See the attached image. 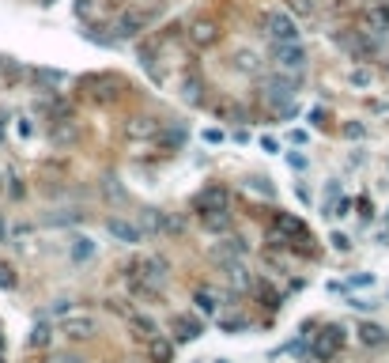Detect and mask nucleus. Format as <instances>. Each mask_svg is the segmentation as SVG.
Masks as SVG:
<instances>
[{
  "mask_svg": "<svg viewBox=\"0 0 389 363\" xmlns=\"http://www.w3.org/2000/svg\"><path fill=\"white\" fill-rule=\"evenodd\" d=\"M61 333H68V337H76V341H79V337H91L95 333V322L87 318V314H76V318H64L61 322Z\"/></svg>",
  "mask_w": 389,
  "mask_h": 363,
  "instance_id": "9d476101",
  "label": "nucleus"
},
{
  "mask_svg": "<svg viewBox=\"0 0 389 363\" xmlns=\"http://www.w3.org/2000/svg\"><path fill=\"white\" fill-rule=\"evenodd\" d=\"M197 306H200L205 314H216V295H212V292H197Z\"/></svg>",
  "mask_w": 389,
  "mask_h": 363,
  "instance_id": "6ab92c4d",
  "label": "nucleus"
},
{
  "mask_svg": "<svg viewBox=\"0 0 389 363\" xmlns=\"http://www.w3.org/2000/svg\"><path fill=\"white\" fill-rule=\"evenodd\" d=\"M363 27H367L370 35H386L389 30V8L386 4H370L367 12H363Z\"/></svg>",
  "mask_w": 389,
  "mask_h": 363,
  "instance_id": "6e6552de",
  "label": "nucleus"
},
{
  "mask_svg": "<svg viewBox=\"0 0 389 363\" xmlns=\"http://www.w3.org/2000/svg\"><path fill=\"white\" fill-rule=\"evenodd\" d=\"M0 288H4V292H12V288H15V277H12L8 265H0Z\"/></svg>",
  "mask_w": 389,
  "mask_h": 363,
  "instance_id": "412c9836",
  "label": "nucleus"
},
{
  "mask_svg": "<svg viewBox=\"0 0 389 363\" xmlns=\"http://www.w3.org/2000/svg\"><path fill=\"white\" fill-rule=\"evenodd\" d=\"M0 363H4V356H0Z\"/></svg>",
  "mask_w": 389,
  "mask_h": 363,
  "instance_id": "2f4dec72",
  "label": "nucleus"
},
{
  "mask_svg": "<svg viewBox=\"0 0 389 363\" xmlns=\"http://www.w3.org/2000/svg\"><path fill=\"white\" fill-rule=\"evenodd\" d=\"M148 360L151 363H170L174 360V341H167V337H148Z\"/></svg>",
  "mask_w": 389,
  "mask_h": 363,
  "instance_id": "1a4fd4ad",
  "label": "nucleus"
},
{
  "mask_svg": "<svg viewBox=\"0 0 389 363\" xmlns=\"http://www.w3.org/2000/svg\"><path fill=\"white\" fill-rule=\"evenodd\" d=\"M272 61L280 72H303L306 68V50L298 42H272Z\"/></svg>",
  "mask_w": 389,
  "mask_h": 363,
  "instance_id": "20e7f679",
  "label": "nucleus"
},
{
  "mask_svg": "<svg viewBox=\"0 0 389 363\" xmlns=\"http://www.w3.org/2000/svg\"><path fill=\"white\" fill-rule=\"evenodd\" d=\"M340 348H344V329H340V326H325V329H321V333L310 341V352H314V360H318V363L336 360Z\"/></svg>",
  "mask_w": 389,
  "mask_h": 363,
  "instance_id": "f03ea898",
  "label": "nucleus"
},
{
  "mask_svg": "<svg viewBox=\"0 0 389 363\" xmlns=\"http://www.w3.org/2000/svg\"><path fill=\"white\" fill-rule=\"evenodd\" d=\"M298 99V87L295 80L287 76V72H272V76H265V102L276 110H291Z\"/></svg>",
  "mask_w": 389,
  "mask_h": 363,
  "instance_id": "f257e3e1",
  "label": "nucleus"
},
{
  "mask_svg": "<svg viewBox=\"0 0 389 363\" xmlns=\"http://www.w3.org/2000/svg\"><path fill=\"white\" fill-rule=\"evenodd\" d=\"M287 8H291V15H295V19H306V15L318 12V4H314V0H287Z\"/></svg>",
  "mask_w": 389,
  "mask_h": 363,
  "instance_id": "f3484780",
  "label": "nucleus"
},
{
  "mask_svg": "<svg viewBox=\"0 0 389 363\" xmlns=\"http://www.w3.org/2000/svg\"><path fill=\"white\" fill-rule=\"evenodd\" d=\"M265 35L272 42H298V23L287 12H265Z\"/></svg>",
  "mask_w": 389,
  "mask_h": 363,
  "instance_id": "7ed1b4c3",
  "label": "nucleus"
},
{
  "mask_svg": "<svg viewBox=\"0 0 389 363\" xmlns=\"http://www.w3.org/2000/svg\"><path fill=\"white\" fill-rule=\"evenodd\" d=\"M50 363H79V360H76V356H72V352H57V356H53Z\"/></svg>",
  "mask_w": 389,
  "mask_h": 363,
  "instance_id": "393cba45",
  "label": "nucleus"
},
{
  "mask_svg": "<svg viewBox=\"0 0 389 363\" xmlns=\"http://www.w3.org/2000/svg\"><path fill=\"white\" fill-rule=\"evenodd\" d=\"M35 80H38V84H61V72H50V68H38V72H35Z\"/></svg>",
  "mask_w": 389,
  "mask_h": 363,
  "instance_id": "aec40b11",
  "label": "nucleus"
},
{
  "mask_svg": "<svg viewBox=\"0 0 389 363\" xmlns=\"http://www.w3.org/2000/svg\"><path fill=\"white\" fill-rule=\"evenodd\" d=\"M30 344H35V348H46V344H53V326H50V322H38V326L30 329Z\"/></svg>",
  "mask_w": 389,
  "mask_h": 363,
  "instance_id": "2eb2a0df",
  "label": "nucleus"
},
{
  "mask_svg": "<svg viewBox=\"0 0 389 363\" xmlns=\"http://www.w3.org/2000/svg\"><path fill=\"white\" fill-rule=\"evenodd\" d=\"M170 329H174V341H182V344H189V341H197L200 337V322L193 318V314H174V322H170Z\"/></svg>",
  "mask_w": 389,
  "mask_h": 363,
  "instance_id": "423d86ee",
  "label": "nucleus"
},
{
  "mask_svg": "<svg viewBox=\"0 0 389 363\" xmlns=\"http://www.w3.org/2000/svg\"><path fill=\"white\" fill-rule=\"evenodd\" d=\"M216 38H220V30H216V23H208V19H200V23L189 27V42L193 46H212Z\"/></svg>",
  "mask_w": 389,
  "mask_h": 363,
  "instance_id": "9b49d317",
  "label": "nucleus"
},
{
  "mask_svg": "<svg viewBox=\"0 0 389 363\" xmlns=\"http://www.w3.org/2000/svg\"><path fill=\"white\" fill-rule=\"evenodd\" d=\"M106 231L113 235V242H125V246L144 242V231L136 227V223H129V220H106Z\"/></svg>",
  "mask_w": 389,
  "mask_h": 363,
  "instance_id": "0eeeda50",
  "label": "nucleus"
},
{
  "mask_svg": "<svg viewBox=\"0 0 389 363\" xmlns=\"http://www.w3.org/2000/svg\"><path fill=\"white\" fill-rule=\"evenodd\" d=\"M4 348H8V344H4V333H0V356H4Z\"/></svg>",
  "mask_w": 389,
  "mask_h": 363,
  "instance_id": "cd10ccee",
  "label": "nucleus"
},
{
  "mask_svg": "<svg viewBox=\"0 0 389 363\" xmlns=\"http://www.w3.org/2000/svg\"><path fill=\"white\" fill-rule=\"evenodd\" d=\"M352 80H355V84H359V87H367V84H370V72H355Z\"/></svg>",
  "mask_w": 389,
  "mask_h": 363,
  "instance_id": "bb28decb",
  "label": "nucleus"
},
{
  "mask_svg": "<svg viewBox=\"0 0 389 363\" xmlns=\"http://www.w3.org/2000/svg\"><path fill=\"white\" fill-rule=\"evenodd\" d=\"M136 329H140V337H155V322L151 318H136Z\"/></svg>",
  "mask_w": 389,
  "mask_h": 363,
  "instance_id": "4be33fe9",
  "label": "nucleus"
},
{
  "mask_svg": "<svg viewBox=\"0 0 389 363\" xmlns=\"http://www.w3.org/2000/svg\"><path fill=\"white\" fill-rule=\"evenodd\" d=\"M0 121H4V118H0ZM0 136H4V125H0Z\"/></svg>",
  "mask_w": 389,
  "mask_h": 363,
  "instance_id": "c756f323",
  "label": "nucleus"
},
{
  "mask_svg": "<svg viewBox=\"0 0 389 363\" xmlns=\"http://www.w3.org/2000/svg\"><path fill=\"white\" fill-rule=\"evenodd\" d=\"M91 254H95V242L91 239H76V242H72V257H76V261H87Z\"/></svg>",
  "mask_w": 389,
  "mask_h": 363,
  "instance_id": "a211bd4d",
  "label": "nucleus"
},
{
  "mask_svg": "<svg viewBox=\"0 0 389 363\" xmlns=\"http://www.w3.org/2000/svg\"><path fill=\"white\" fill-rule=\"evenodd\" d=\"M352 284H359V288H367V284H374V277H370V272H363V277H355Z\"/></svg>",
  "mask_w": 389,
  "mask_h": 363,
  "instance_id": "a878e982",
  "label": "nucleus"
},
{
  "mask_svg": "<svg viewBox=\"0 0 389 363\" xmlns=\"http://www.w3.org/2000/svg\"><path fill=\"white\" fill-rule=\"evenodd\" d=\"M216 363H227V360H216Z\"/></svg>",
  "mask_w": 389,
  "mask_h": 363,
  "instance_id": "7c9ffc66",
  "label": "nucleus"
},
{
  "mask_svg": "<svg viewBox=\"0 0 389 363\" xmlns=\"http://www.w3.org/2000/svg\"><path fill=\"white\" fill-rule=\"evenodd\" d=\"M197 208L200 212H227V208H231V197H227L223 185H208V189L197 193Z\"/></svg>",
  "mask_w": 389,
  "mask_h": 363,
  "instance_id": "39448f33",
  "label": "nucleus"
},
{
  "mask_svg": "<svg viewBox=\"0 0 389 363\" xmlns=\"http://www.w3.org/2000/svg\"><path fill=\"white\" fill-rule=\"evenodd\" d=\"M140 30H144V15L140 12H129V15L117 19V35L121 38H133V35H140Z\"/></svg>",
  "mask_w": 389,
  "mask_h": 363,
  "instance_id": "4468645a",
  "label": "nucleus"
},
{
  "mask_svg": "<svg viewBox=\"0 0 389 363\" xmlns=\"http://www.w3.org/2000/svg\"><path fill=\"white\" fill-rule=\"evenodd\" d=\"M355 333H359V341H363V344H370V348L386 344V329H382V326H374V322H363V326L355 329Z\"/></svg>",
  "mask_w": 389,
  "mask_h": 363,
  "instance_id": "ddd939ff",
  "label": "nucleus"
},
{
  "mask_svg": "<svg viewBox=\"0 0 389 363\" xmlns=\"http://www.w3.org/2000/svg\"><path fill=\"white\" fill-rule=\"evenodd\" d=\"M238 68L242 72H254V53H238Z\"/></svg>",
  "mask_w": 389,
  "mask_h": 363,
  "instance_id": "b1692460",
  "label": "nucleus"
},
{
  "mask_svg": "<svg viewBox=\"0 0 389 363\" xmlns=\"http://www.w3.org/2000/svg\"><path fill=\"white\" fill-rule=\"evenodd\" d=\"M200 220H205L208 231H227V223H231V208H227V212H200Z\"/></svg>",
  "mask_w": 389,
  "mask_h": 363,
  "instance_id": "dca6fc26",
  "label": "nucleus"
},
{
  "mask_svg": "<svg viewBox=\"0 0 389 363\" xmlns=\"http://www.w3.org/2000/svg\"><path fill=\"white\" fill-rule=\"evenodd\" d=\"M125 133L133 136V140H148V136L159 133V121H155V118H133V121L125 125Z\"/></svg>",
  "mask_w": 389,
  "mask_h": 363,
  "instance_id": "f8f14e48",
  "label": "nucleus"
},
{
  "mask_svg": "<svg viewBox=\"0 0 389 363\" xmlns=\"http://www.w3.org/2000/svg\"><path fill=\"white\" fill-rule=\"evenodd\" d=\"M197 87H200V80H197V76L185 80V99H189V102H197Z\"/></svg>",
  "mask_w": 389,
  "mask_h": 363,
  "instance_id": "5701e85b",
  "label": "nucleus"
},
{
  "mask_svg": "<svg viewBox=\"0 0 389 363\" xmlns=\"http://www.w3.org/2000/svg\"><path fill=\"white\" fill-rule=\"evenodd\" d=\"M0 242H4V220H0Z\"/></svg>",
  "mask_w": 389,
  "mask_h": 363,
  "instance_id": "c85d7f7f",
  "label": "nucleus"
}]
</instances>
